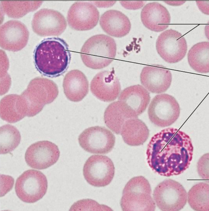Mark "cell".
<instances>
[{
    "label": "cell",
    "instance_id": "6da1fadb",
    "mask_svg": "<svg viewBox=\"0 0 209 211\" xmlns=\"http://www.w3.org/2000/svg\"><path fill=\"white\" fill-rule=\"evenodd\" d=\"M193 151L189 136L176 128H167L151 138L146 151L147 161L152 170L160 175H178L189 166Z\"/></svg>",
    "mask_w": 209,
    "mask_h": 211
},
{
    "label": "cell",
    "instance_id": "7a4b0ae2",
    "mask_svg": "<svg viewBox=\"0 0 209 211\" xmlns=\"http://www.w3.org/2000/svg\"><path fill=\"white\" fill-rule=\"evenodd\" d=\"M68 45L62 39L49 38L42 41L34 52L35 64L44 75L55 77L67 69L70 60Z\"/></svg>",
    "mask_w": 209,
    "mask_h": 211
},
{
    "label": "cell",
    "instance_id": "3957f363",
    "mask_svg": "<svg viewBox=\"0 0 209 211\" xmlns=\"http://www.w3.org/2000/svg\"><path fill=\"white\" fill-rule=\"evenodd\" d=\"M116 49L113 38L103 34H97L86 41L81 48L80 55L86 66L99 69L108 66L113 61Z\"/></svg>",
    "mask_w": 209,
    "mask_h": 211
},
{
    "label": "cell",
    "instance_id": "277c9868",
    "mask_svg": "<svg viewBox=\"0 0 209 211\" xmlns=\"http://www.w3.org/2000/svg\"><path fill=\"white\" fill-rule=\"evenodd\" d=\"M149 183L144 177L131 179L123 191L120 204L123 211H154L156 208Z\"/></svg>",
    "mask_w": 209,
    "mask_h": 211
},
{
    "label": "cell",
    "instance_id": "5b68a950",
    "mask_svg": "<svg viewBox=\"0 0 209 211\" xmlns=\"http://www.w3.org/2000/svg\"><path fill=\"white\" fill-rule=\"evenodd\" d=\"M153 195L157 207L163 211H179L184 207L187 200V193L183 186L171 179L159 183Z\"/></svg>",
    "mask_w": 209,
    "mask_h": 211
},
{
    "label": "cell",
    "instance_id": "8992f818",
    "mask_svg": "<svg viewBox=\"0 0 209 211\" xmlns=\"http://www.w3.org/2000/svg\"><path fill=\"white\" fill-rule=\"evenodd\" d=\"M47 187V180L44 174L40 171L29 169L17 178L15 190L21 200L32 203L42 198L46 192Z\"/></svg>",
    "mask_w": 209,
    "mask_h": 211
},
{
    "label": "cell",
    "instance_id": "52a82bcc",
    "mask_svg": "<svg viewBox=\"0 0 209 211\" xmlns=\"http://www.w3.org/2000/svg\"><path fill=\"white\" fill-rule=\"evenodd\" d=\"M179 105L176 99L167 94L155 96L148 107V113L150 121L160 127L169 126L178 119L180 114Z\"/></svg>",
    "mask_w": 209,
    "mask_h": 211
},
{
    "label": "cell",
    "instance_id": "ba28073f",
    "mask_svg": "<svg viewBox=\"0 0 209 211\" xmlns=\"http://www.w3.org/2000/svg\"><path fill=\"white\" fill-rule=\"evenodd\" d=\"M32 89L29 84L28 88L21 96L26 106V116H33L41 111L44 105L52 102L58 94V90L56 84L52 81L45 78L43 83L33 87Z\"/></svg>",
    "mask_w": 209,
    "mask_h": 211
},
{
    "label": "cell",
    "instance_id": "9c48e42d",
    "mask_svg": "<svg viewBox=\"0 0 209 211\" xmlns=\"http://www.w3.org/2000/svg\"><path fill=\"white\" fill-rule=\"evenodd\" d=\"M85 179L90 185L96 187L109 184L115 174V167L111 160L103 155H96L90 157L83 169Z\"/></svg>",
    "mask_w": 209,
    "mask_h": 211
},
{
    "label": "cell",
    "instance_id": "30bf717a",
    "mask_svg": "<svg viewBox=\"0 0 209 211\" xmlns=\"http://www.w3.org/2000/svg\"><path fill=\"white\" fill-rule=\"evenodd\" d=\"M78 141L81 147L88 152L105 154L113 149L115 138L106 128L96 126L84 130L79 136Z\"/></svg>",
    "mask_w": 209,
    "mask_h": 211
},
{
    "label": "cell",
    "instance_id": "8fae6325",
    "mask_svg": "<svg viewBox=\"0 0 209 211\" xmlns=\"http://www.w3.org/2000/svg\"><path fill=\"white\" fill-rule=\"evenodd\" d=\"M156 48L160 56L166 62L175 63L181 61L187 52V46L183 35L172 29L166 30L158 36Z\"/></svg>",
    "mask_w": 209,
    "mask_h": 211
},
{
    "label": "cell",
    "instance_id": "7c38bea8",
    "mask_svg": "<svg viewBox=\"0 0 209 211\" xmlns=\"http://www.w3.org/2000/svg\"><path fill=\"white\" fill-rule=\"evenodd\" d=\"M67 26L66 19L62 15L57 11L47 8L36 12L32 21L33 31L42 37L60 35Z\"/></svg>",
    "mask_w": 209,
    "mask_h": 211
},
{
    "label": "cell",
    "instance_id": "4fadbf2b",
    "mask_svg": "<svg viewBox=\"0 0 209 211\" xmlns=\"http://www.w3.org/2000/svg\"><path fill=\"white\" fill-rule=\"evenodd\" d=\"M60 152L57 146L48 141H39L31 145L25 154L27 165L38 169H46L58 161Z\"/></svg>",
    "mask_w": 209,
    "mask_h": 211
},
{
    "label": "cell",
    "instance_id": "5bb4252c",
    "mask_svg": "<svg viewBox=\"0 0 209 211\" xmlns=\"http://www.w3.org/2000/svg\"><path fill=\"white\" fill-rule=\"evenodd\" d=\"M99 12L92 3L78 1L73 4L67 14V21L73 29L78 31L91 30L97 24Z\"/></svg>",
    "mask_w": 209,
    "mask_h": 211
},
{
    "label": "cell",
    "instance_id": "9a60e30c",
    "mask_svg": "<svg viewBox=\"0 0 209 211\" xmlns=\"http://www.w3.org/2000/svg\"><path fill=\"white\" fill-rule=\"evenodd\" d=\"M0 46L9 51L15 52L22 49L28 40L29 32L22 22L9 20L0 27Z\"/></svg>",
    "mask_w": 209,
    "mask_h": 211
},
{
    "label": "cell",
    "instance_id": "2e32d148",
    "mask_svg": "<svg viewBox=\"0 0 209 211\" xmlns=\"http://www.w3.org/2000/svg\"><path fill=\"white\" fill-rule=\"evenodd\" d=\"M90 90L97 99L110 102L119 96L121 86L113 70L104 71L98 73L93 78L91 83Z\"/></svg>",
    "mask_w": 209,
    "mask_h": 211
},
{
    "label": "cell",
    "instance_id": "e0dca14e",
    "mask_svg": "<svg viewBox=\"0 0 209 211\" xmlns=\"http://www.w3.org/2000/svg\"><path fill=\"white\" fill-rule=\"evenodd\" d=\"M142 85L149 91L160 93L166 91L172 82L171 71L159 65L147 66L142 69L140 75Z\"/></svg>",
    "mask_w": 209,
    "mask_h": 211
},
{
    "label": "cell",
    "instance_id": "ac0fdd59",
    "mask_svg": "<svg viewBox=\"0 0 209 211\" xmlns=\"http://www.w3.org/2000/svg\"><path fill=\"white\" fill-rule=\"evenodd\" d=\"M141 18L146 27L157 32L168 28L171 21L170 15L168 10L157 2L146 4L142 9Z\"/></svg>",
    "mask_w": 209,
    "mask_h": 211
},
{
    "label": "cell",
    "instance_id": "d6986e66",
    "mask_svg": "<svg viewBox=\"0 0 209 211\" xmlns=\"http://www.w3.org/2000/svg\"><path fill=\"white\" fill-rule=\"evenodd\" d=\"M99 24L105 32L116 37L125 36L131 28L128 17L121 12L115 10H110L104 13L100 18Z\"/></svg>",
    "mask_w": 209,
    "mask_h": 211
},
{
    "label": "cell",
    "instance_id": "ffe728a7",
    "mask_svg": "<svg viewBox=\"0 0 209 211\" xmlns=\"http://www.w3.org/2000/svg\"><path fill=\"white\" fill-rule=\"evenodd\" d=\"M63 86L67 99L73 102L81 101L89 91V82L86 77L77 69L71 70L66 74Z\"/></svg>",
    "mask_w": 209,
    "mask_h": 211
},
{
    "label": "cell",
    "instance_id": "44dd1931",
    "mask_svg": "<svg viewBox=\"0 0 209 211\" xmlns=\"http://www.w3.org/2000/svg\"><path fill=\"white\" fill-rule=\"evenodd\" d=\"M138 116L125 104L118 101L110 104L104 113L106 126L115 134H120L122 126L128 119L137 118Z\"/></svg>",
    "mask_w": 209,
    "mask_h": 211
},
{
    "label": "cell",
    "instance_id": "7402d4cb",
    "mask_svg": "<svg viewBox=\"0 0 209 211\" xmlns=\"http://www.w3.org/2000/svg\"><path fill=\"white\" fill-rule=\"evenodd\" d=\"M150 99L149 92L140 85L125 88L121 91L118 98V100L125 104L138 116L146 110Z\"/></svg>",
    "mask_w": 209,
    "mask_h": 211
},
{
    "label": "cell",
    "instance_id": "603a6c76",
    "mask_svg": "<svg viewBox=\"0 0 209 211\" xmlns=\"http://www.w3.org/2000/svg\"><path fill=\"white\" fill-rule=\"evenodd\" d=\"M27 108L22 98L16 94L4 97L0 102V117L8 123H14L23 118L27 115Z\"/></svg>",
    "mask_w": 209,
    "mask_h": 211
},
{
    "label": "cell",
    "instance_id": "cb8c5ba5",
    "mask_svg": "<svg viewBox=\"0 0 209 211\" xmlns=\"http://www.w3.org/2000/svg\"><path fill=\"white\" fill-rule=\"evenodd\" d=\"M120 134L126 144L131 146H138L143 145L147 140L149 130L143 121L134 118L125 122Z\"/></svg>",
    "mask_w": 209,
    "mask_h": 211
},
{
    "label": "cell",
    "instance_id": "d4e9b609",
    "mask_svg": "<svg viewBox=\"0 0 209 211\" xmlns=\"http://www.w3.org/2000/svg\"><path fill=\"white\" fill-rule=\"evenodd\" d=\"M209 42H202L195 44L189 50L188 62L196 72L202 73L209 72Z\"/></svg>",
    "mask_w": 209,
    "mask_h": 211
},
{
    "label": "cell",
    "instance_id": "484cf974",
    "mask_svg": "<svg viewBox=\"0 0 209 211\" xmlns=\"http://www.w3.org/2000/svg\"><path fill=\"white\" fill-rule=\"evenodd\" d=\"M209 184L203 182L198 183L193 186L188 192V203L194 210L209 211Z\"/></svg>",
    "mask_w": 209,
    "mask_h": 211
},
{
    "label": "cell",
    "instance_id": "4316f807",
    "mask_svg": "<svg viewBox=\"0 0 209 211\" xmlns=\"http://www.w3.org/2000/svg\"><path fill=\"white\" fill-rule=\"evenodd\" d=\"M1 3V8L7 16L13 18H18L37 9L43 1H3Z\"/></svg>",
    "mask_w": 209,
    "mask_h": 211
},
{
    "label": "cell",
    "instance_id": "83f0119b",
    "mask_svg": "<svg viewBox=\"0 0 209 211\" xmlns=\"http://www.w3.org/2000/svg\"><path fill=\"white\" fill-rule=\"evenodd\" d=\"M0 154H6L13 151L19 144L21 135L15 126L9 124L0 127Z\"/></svg>",
    "mask_w": 209,
    "mask_h": 211
},
{
    "label": "cell",
    "instance_id": "f1b7e54d",
    "mask_svg": "<svg viewBox=\"0 0 209 211\" xmlns=\"http://www.w3.org/2000/svg\"><path fill=\"white\" fill-rule=\"evenodd\" d=\"M197 169L199 176L202 179H209L208 153L204 154L200 158L197 163Z\"/></svg>",
    "mask_w": 209,
    "mask_h": 211
},
{
    "label": "cell",
    "instance_id": "f546056e",
    "mask_svg": "<svg viewBox=\"0 0 209 211\" xmlns=\"http://www.w3.org/2000/svg\"><path fill=\"white\" fill-rule=\"evenodd\" d=\"M120 2L124 7L127 9H133L142 7L145 3L144 1H121Z\"/></svg>",
    "mask_w": 209,
    "mask_h": 211
},
{
    "label": "cell",
    "instance_id": "4dcf8cb0",
    "mask_svg": "<svg viewBox=\"0 0 209 211\" xmlns=\"http://www.w3.org/2000/svg\"><path fill=\"white\" fill-rule=\"evenodd\" d=\"M196 2L199 9L203 13L209 15L208 1H197Z\"/></svg>",
    "mask_w": 209,
    "mask_h": 211
}]
</instances>
